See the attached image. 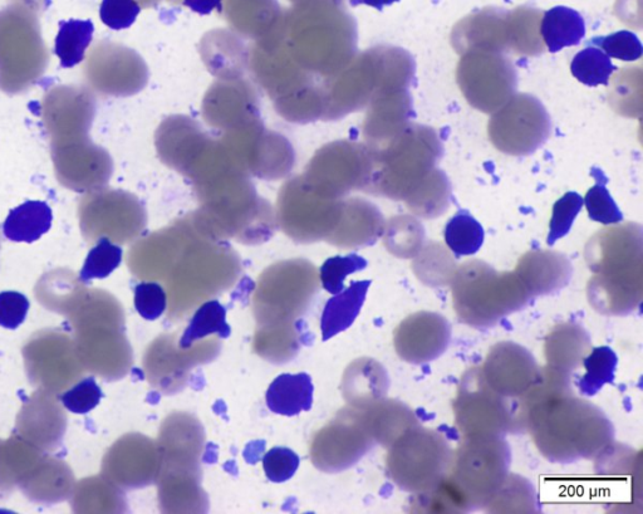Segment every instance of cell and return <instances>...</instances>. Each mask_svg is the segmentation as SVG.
<instances>
[{
    "label": "cell",
    "mask_w": 643,
    "mask_h": 514,
    "mask_svg": "<svg viewBox=\"0 0 643 514\" xmlns=\"http://www.w3.org/2000/svg\"><path fill=\"white\" fill-rule=\"evenodd\" d=\"M184 4L199 14H210L214 9H222V0H184Z\"/></svg>",
    "instance_id": "obj_39"
},
{
    "label": "cell",
    "mask_w": 643,
    "mask_h": 514,
    "mask_svg": "<svg viewBox=\"0 0 643 514\" xmlns=\"http://www.w3.org/2000/svg\"><path fill=\"white\" fill-rule=\"evenodd\" d=\"M510 462L512 453L503 435L461 437L451 453L448 474L481 508L508 476Z\"/></svg>",
    "instance_id": "obj_4"
},
{
    "label": "cell",
    "mask_w": 643,
    "mask_h": 514,
    "mask_svg": "<svg viewBox=\"0 0 643 514\" xmlns=\"http://www.w3.org/2000/svg\"><path fill=\"white\" fill-rule=\"evenodd\" d=\"M28 310V298L22 293L14 291L0 293V326L4 329H18L26 320Z\"/></svg>",
    "instance_id": "obj_38"
},
{
    "label": "cell",
    "mask_w": 643,
    "mask_h": 514,
    "mask_svg": "<svg viewBox=\"0 0 643 514\" xmlns=\"http://www.w3.org/2000/svg\"><path fill=\"white\" fill-rule=\"evenodd\" d=\"M600 174V176L592 174L595 176L597 183L588 190L586 198L583 199V204L586 205L589 218L593 222L605 225L621 223L623 214L611 197L610 192H608L606 185L601 181L602 171Z\"/></svg>",
    "instance_id": "obj_30"
},
{
    "label": "cell",
    "mask_w": 643,
    "mask_h": 514,
    "mask_svg": "<svg viewBox=\"0 0 643 514\" xmlns=\"http://www.w3.org/2000/svg\"><path fill=\"white\" fill-rule=\"evenodd\" d=\"M455 428L461 437L513 433L514 401L490 388L480 366L461 375L453 400Z\"/></svg>",
    "instance_id": "obj_6"
},
{
    "label": "cell",
    "mask_w": 643,
    "mask_h": 514,
    "mask_svg": "<svg viewBox=\"0 0 643 514\" xmlns=\"http://www.w3.org/2000/svg\"><path fill=\"white\" fill-rule=\"evenodd\" d=\"M361 410L373 442L385 448L421 424L415 410L396 399L384 398Z\"/></svg>",
    "instance_id": "obj_16"
},
{
    "label": "cell",
    "mask_w": 643,
    "mask_h": 514,
    "mask_svg": "<svg viewBox=\"0 0 643 514\" xmlns=\"http://www.w3.org/2000/svg\"><path fill=\"white\" fill-rule=\"evenodd\" d=\"M617 70L611 58L595 46H587L578 52L571 63V72L574 78L583 85L597 87L608 85L612 73Z\"/></svg>",
    "instance_id": "obj_28"
},
{
    "label": "cell",
    "mask_w": 643,
    "mask_h": 514,
    "mask_svg": "<svg viewBox=\"0 0 643 514\" xmlns=\"http://www.w3.org/2000/svg\"><path fill=\"white\" fill-rule=\"evenodd\" d=\"M583 198L576 192H568L553 205L551 223H549L548 244L553 246L558 239L566 237L574 220L583 208Z\"/></svg>",
    "instance_id": "obj_33"
},
{
    "label": "cell",
    "mask_w": 643,
    "mask_h": 514,
    "mask_svg": "<svg viewBox=\"0 0 643 514\" xmlns=\"http://www.w3.org/2000/svg\"><path fill=\"white\" fill-rule=\"evenodd\" d=\"M88 86L102 95H131L144 82V65L135 52L110 42H98L85 65Z\"/></svg>",
    "instance_id": "obj_10"
},
{
    "label": "cell",
    "mask_w": 643,
    "mask_h": 514,
    "mask_svg": "<svg viewBox=\"0 0 643 514\" xmlns=\"http://www.w3.org/2000/svg\"><path fill=\"white\" fill-rule=\"evenodd\" d=\"M476 509L464 489L445 474L424 492L412 494L410 511L414 513H468Z\"/></svg>",
    "instance_id": "obj_20"
},
{
    "label": "cell",
    "mask_w": 643,
    "mask_h": 514,
    "mask_svg": "<svg viewBox=\"0 0 643 514\" xmlns=\"http://www.w3.org/2000/svg\"><path fill=\"white\" fill-rule=\"evenodd\" d=\"M313 383L306 372L283 374L269 385L265 401L274 414L294 416L312 408Z\"/></svg>",
    "instance_id": "obj_19"
},
{
    "label": "cell",
    "mask_w": 643,
    "mask_h": 514,
    "mask_svg": "<svg viewBox=\"0 0 643 514\" xmlns=\"http://www.w3.org/2000/svg\"><path fill=\"white\" fill-rule=\"evenodd\" d=\"M51 151L58 181L73 192H95L111 178L109 153L88 136L51 141Z\"/></svg>",
    "instance_id": "obj_7"
},
{
    "label": "cell",
    "mask_w": 643,
    "mask_h": 514,
    "mask_svg": "<svg viewBox=\"0 0 643 514\" xmlns=\"http://www.w3.org/2000/svg\"><path fill=\"white\" fill-rule=\"evenodd\" d=\"M541 33L549 52L577 46L586 34V22L572 8L558 6L544 13Z\"/></svg>",
    "instance_id": "obj_23"
},
{
    "label": "cell",
    "mask_w": 643,
    "mask_h": 514,
    "mask_svg": "<svg viewBox=\"0 0 643 514\" xmlns=\"http://www.w3.org/2000/svg\"><path fill=\"white\" fill-rule=\"evenodd\" d=\"M451 453L443 433L417 425L387 448V476L401 491L424 492L448 473Z\"/></svg>",
    "instance_id": "obj_3"
},
{
    "label": "cell",
    "mask_w": 643,
    "mask_h": 514,
    "mask_svg": "<svg viewBox=\"0 0 643 514\" xmlns=\"http://www.w3.org/2000/svg\"><path fill=\"white\" fill-rule=\"evenodd\" d=\"M122 261V249L111 242L109 238H100L95 247L88 253L85 266L80 273L83 283L91 279L109 277Z\"/></svg>",
    "instance_id": "obj_29"
},
{
    "label": "cell",
    "mask_w": 643,
    "mask_h": 514,
    "mask_svg": "<svg viewBox=\"0 0 643 514\" xmlns=\"http://www.w3.org/2000/svg\"><path fill=\"white\" fill-rule=\"evenodd\" d=\"M230 326L227 322V310L222 303L211 300L203 303L191 318L188 329L185 330L179 342L181 350H188L196 341L210 335L229 337Z\"/></svg>",
    "instance_id": "obj_25"
},
{
    "label": "cell",
    "mask_w": 643,
    "mask_h": 514,
    "mask_svg": "<svg viewBox=\"0 0 643 514\" xmlns=\"http://www.w3.org/2000/svg\"><path fill=\"white\" fill-rule=\"evenodd\" d=\"M140 11L136 0H103L100 17L107 27L119 31L131 27Z\"/></svg>",
    "instance_id": "obj_37"
},
{
    "label": "cell",
    "mask_w": 643,
    "mask_h": 514,
    "mask_svg": "<svg viewBox=\"0 0 643 514\" xmlns=\"http://www.w3.org/2000/svg\"><path fill=\"white\" fill-rule=\"evenodd\" d=\"M517 276L530 297L548 296L567 286L571 267L562 258L530 257L519 264Z\"/></svg>",
    "instance_id": "obj_18"
},
{
    "label": "cell",
    "mask_w": 643,
    "mask_h": 514,
    "mask_svg": "<svg viewBox=\"0 0 643 514\" xmlns=\"http://www.w3.org/2000/svg\"><path fill=\"white\" fill-rule=\"evenodd\" d=\"M587 300L603 316L630 315L643 300L642 271L612 276L595 274L587 285Z\"/></svg>",
    "instance_id": "obj_14"
},
{
    "label": "cell",
    "mask_w": 643,
    "mask_h": 514,
    "mask_svg": "<svg viewBox=\"0 0 643 514\" xmlns=\"http://www.w3.org/2000/svg\"><path fill=\"white\" fill-rule=\"evenodd\" d=\"M93 23L71 19L60 24L56 38V55L63 67H75L85 60L86 50L93 38Z\"/></svg>",
    "instance_id": "obj_26"
},
{
    "label": "cell",
    "mask_w": 643,
    "mask_h": 514,
    "mask_svg": "<svg viewBox=\"0 0 643 514\" xmlns=\"http://www.w3.org/2000/svg\"><path fill=\"white\" fill-rule=\"evenodd\" d=\"M48 50L38 24L31 19H0V90L17 95L46 73Z\"/></svg>",
    "instance_id": "obj_5"
},
{
    "label": "cell",
    "mask_w": 643,
    "mask_h": 514,
    "mask_svg": "<svg viewBox=\"0 0 643 514\" xmlns=\"http://www.w3.org/2000/svg\"><path fill=\"white\" fill-rule=\"evenodd\" d=\"M485 233L468 212H459L445 228V242L455 257L473 256L483 246Z\"/></svg>",
    "instance_id": "obj_27"
},
{
    "label": "cell",
    "mask_w": 643,
    "mask_h": 514,
    "mask_svg": "<svg viewBox=\"0 0 643 514\" xmlns=\"http://www.w3.org/2000/svg\"><path fill=\"white\" fill-rule=\"evenodd\" d=\"M95 97L86 88L57 86L43 97V125L51 141L88 136L96 114Z\"/></svg>",
    "instance_id": "obj_12"
},
{
    "label": "cell",
    "mask_w": 643,
    "mask_h": 514,
    "mask_svg": "<svg viewBox=\"0 0 643 514\" xmlns=\"http://www.w3.org/2000/svg\"><path fill=\"white\" fill-rule=\"evenodd\" d=\"M587 46L598 47L608 57L625 62L640 60L643 53L640 38L630 31H620L612 33L610 36L592 38Z\"/></svg>",
    "instance_id": "obj_32"
},
{
    "label": "cell",
    "mask_w": 643,
    "mask_h": 514,
    "mask_svg": "<svg viewBox=\"0 0 643 514\" xmlns=\"http://www.w3.org/2000/svg\"><path fill=\"white\" fill-rule=\"evenodd\" d=\"M168 295L159 283L145 282L135 287V308L145 320L155 321L164 315Z\"/></svg>",
    "instance_id": "obj_34"
},
{
    "label": "cell",
    "mask_w": 643,
    "mask_h": 514,
    "mask_svg": "<svg viewBox=\"0 0 643 514\" xmlns=\"http://www.w3.org/2000/svg\"><path fill=\"white\" fill-rule=\"evenodd\" d=\"M389 388L390 378L385 366L371 357L353 361L343 376V396L352 408L365 409L386 398Z\"/></svg>",
    "instance_id": "obj_17"
},
{
    "label": "cell",
    "mask_w": 643,
    "mask_h": 514,
    "mask_svg": "<svg viewBox=\"0 0 643 514\" xmlns=\"http://www.w3.org/2000/svg\"><path fill=\"white\" fill-rule=\"evenodd\" d=\"M592 351L591 337L583 326L561 322L553 326L544 339L543 352L547 366L572 374L583 366Z\"/></svg>",
    "instance_id": "obj_15"
},
{
    "label": "cell",
    "mask_w": 643,
    "mask_h": 514,
    "mask_svg": "<svg viewBox=\"0 0 643 514\" xmlns=\"http://www.w3.org/2000/svg\"><path fill=\"white\" fill-rule=\"evenodd\" d=\"M449 287L456 316L474 329L495 326L532 300L517 273H498L484 263L456 269Z\"/></svg>",
    "instance_id": "obj_2"
},
{
    "label": "cell",
    "mask_w": 643,
    "mask_h": 514,
    "mask_svg": "<svg viewBox=\"0 0 643 514\" xmlns=\"http://www.w3.org/2000/svg\"><path fill=\"white\" fill-rule=\"evenodd\" d=\"M542 366L527 347L514 341H500L490 347L481 374L490 388L508 400H518L537 383Z\"/></svg>",
    "instance_id": "obj_9"
},
{
    "label": "cell",
    "mask_w": 643,
    "mask_h": 514,
    "mask_svg": "<svg viewBox=\"0 0 643 514\" xmlns=\"http://www.w3.org/2000/svg\"><path fill=\"white\" fill-rule=\"evenodd\" d=\"M367 262L357 254H348L346 257H333L327 259L321 267L319 278L323 288L332 295H337L345 290V279L350 274L361 271Z\"/></svg>",
    "instance_id": "obj_31"
},
{
    "label": "cell",
    "mask_w": 643,
    "mask_h": 514,
    "mask_svg": "<svg viewBox=\"0 0 643 514\" xmlns=\"http://www.w3.org/2000/svg\"><path fill=\"white\" fill-rule=\"evenodd\" d=\"M53 214L48 204L27 202L9 213L3 232L9 241L33 243L52 227Z\"/></svg>",
    "instance_id": "obj_24"
},
{
    "label": "cell",
    "mask_w": 643,
    "mask_h": 514,
    "mask_svg": "<svg viewBox=\"0 0 643 514\" xmlns=\"http://www.w3.org/2000/svg\"><path fill=\"white\" fill-rule=\"evenodd\" d=\"M451 336L448 318L434 311H417L397 325L394 349L406 364L426 365L448 351Z\"/></svg>",
    "instance_id": "obj_11"
},
{
    "label": "cell",
    "mask_w": 643,
    "mask_h": 514,
    "mask_svg": "<svg viewBox=\"0 0 643 514\" xmlns=\"http://www.w3.org/2000/svg\"><path fill=\"white\" fill-rule=\"evenodd\" d=\"M321 433L316 442L328 443L332 450V455L319 467L323 471H342L351 467L375 445L361 409L346 410L332 427H326Z\"/></svg>",
    "instance_id": "obj_13"
},
{
    "label": "cell",
    "mask_w": 643,
    "mask_h": 514,
    "mask_svg": "<svg viewBox=\"0 0 643 514\" xmlns=\"http://www.w3.org/2000/svg\"><path fill=\"white\" fill-rule=\"evenodd\" d=\"M513 433H527L552 463L596 459L615 442L605 411L573 388V375L543 366L527 394L514 401Z\"/></svg>",
    "instance_id": "obj_1"
},
{
    "label": "cell",
    "mask_w": 643,
    "mask_h": 514,
    "mask_svg": "<svg viewBox=\"0 0 643 514\" xmlns=\"http://www.w3.org/2000/svg\"><path fill=\"white\" fill-rule=\"evenodd\" d=\"M370 283L352 282L326 303L321 318L322 339L327 341L350 327L361 311Z\"/></svg>",
    "instance_id": "obj_21"
},
{
    "label": "cell",
    "mask_w": 643,
    "mask_h": 514,
    "mask_svg": "<svg viewBox=\"0 0 643 514\" xmlns=\"http://www.w3.org/2000/svg\"><path fill=\"white\" fill-rule=\"evenodd\" d=\"M480 509L488 513H535L538 512L537 492L529 479L509 472Z\"/></svg>",
    "instance_id": "obj_22"
},
{
    "label": "cell",
    "mask_w": 643,
    "mask_h": 514,
    "mask_svg": "<svg viewBox=\"0 0 643 514\" xmlns=\"http://www.w3.org/2000/svg\"><path fill=\"white\" fill-rule=\"evenodd\" d=\"M101 398L102 391L96 380L87 378L78 383L75 388L66 391L61 396V401L71 413L87 414L100 404Z\"/></svg>",
    "instance_id": "obj_36"
},
{
    "label": "cell",
    "mask_w": 643,
    "mask_h": 514,
    "mask_svg": "<svg viewBox=\"0 0 643 514\" xmlns=\"http://www.w3.org/2000/svg\"><path fill=\"white\" fill-rule=\"evenodd\" d=\"M396 2H399V0H351L352 6H360V4H366V6L379 9V11H382V8L391 6V4H394Z\"/></svg>",
    "instance_id": "obj_40"
},
{
    "label": "cell",
    "mask_w": 643,
    "mask_h": 514,
    "mask_svg": "<svg viewBox=\"0 0 643 514\" xmlns=\"http://www.w3.org/2000/svg\"><path fill=\"white\" fill-rule=\"evenodd\" d=\"M299 467V457L292 449L277 447L265 453L263 468L265 476L273 483L289 481Z\"/></svg>",
    "instance_id": "obj_35"
},
{
    "label": "cell",
    "mask_w": 643,
    "mask_h": 514,
    "mask_svg": "<svg viewBox=\"0 0 643 514\" xmlns=\"http://www.w3.org/2000/svg\"><path fill=\"white\" fill-rule=\"evenodd\" d=\"M83 233L90 238L134 236L140 225V208L131 195L116 190L98 189L86 193L78 205Z\"/></svg>",
    "instance_id": "obj_8"
}]
</instances>
